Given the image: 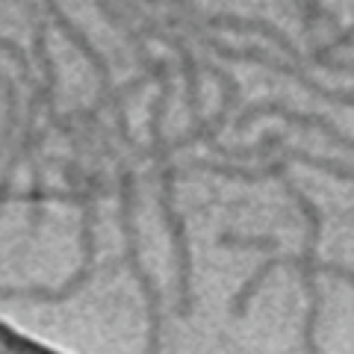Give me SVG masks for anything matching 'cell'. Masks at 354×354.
<instances>
[{
  "label": "cell",
  "mask_w": 354,
  "mask_h": 354,
  "mask_svg": "<svg viewBox=\"0 0 354 354\" xmlns=\"http://www.w3.org/2000/svg\"><path fill=\"white\" fill-rule=\"evenodd\" d=\"M313 65H319V68H325V71H334V74H348V77H354V62H348V59L319 57V59H313Z\"/></svg>",
  "instance_id": "52a82bcc"
},
{
  "label": "cell",
  "mask_w": 354,
  "mask_h": 354,
  "mask_svg": "<svg viewBox=\"0 0 354 354\" xmlns=\"http://www.w3.org/2000/svg\"><path fill=\"white\" fill-rule=\"evenodd\" d=\"M292 263H295V257H292V254H283V257H269V260H266V263L260 266V269L254 272L251 278L245 281V286H242V290H239L234 298H230V316H236V319H242V316H245L248 301L254 298V292H257L260 286H263V281L269 278V274H272L274 269H281V266H292Z\"/></svg>",
  "instance_id": "277c9868"
},
{
  "label": "cell",
  "mask_w": 354,
  "mask_h": 354,
  "mask_svg": "<svg viewBox=\"0 0 354 354\" xmlns=\"http://www.w3.org/2000/svg\"><path fill=\"white\" fill-rule=\"evenodd\" d=\"M218 245L221 248H234V251H266V254H274L281 248V242L274 236H234L230 230L218 236Z\"/></svg>",
  "instance_id": "5b68a950"
},
{
  "label": "cell",
  "mask_w": 354,
  "mask_h": 354,
  "mask_svg": "<svg viewBox=\"0 0 354 354\" xmlns=\"http://www.w3.org/2000/svg\"><path fill=\"white\" fill-rule=\"evenodd\" d=\"M316 272H322L328 274V278H339V281H346L351 290H354V272L348 269V266H339V263H319L316 260Z\"/></svg>",
  "instance_id": "8992f818"
},
{
  "label": "cell",
  "mask_w": 354,
  "mask_h": 354,
  "mask_svg": "<svg viewBox=\"0 0 354 354\" xmlns=\"http://www.w3.org/2000/svg\"><path fill=\"white\" fill-rule=\"evenodd\" d=\"M295 3H298V9H301V15H304V0H295Z\"/></svg>",
  "instance_id": "ba28073f"
},
{
  "label": "cell",
  "mask_w": 354,
  "mask_h": 354,
  "mask_svg": "<svg viewBox=\"0 0 354 354\" xmlns=\"http://www.w3.org/2000/svg\"><path fill=\"white\" fill-rule=\"evenodd\" d=\"M283 189L298 204V209H301V216L307 221L304 248L295 257L292 266H298L301 286H304V295H307V316H304V325H301V348L310 351V354H316L319 351L316 322H319V310H322V295H319V286H316V245H319V239H322V213H319V207L310 201V198L298 189L292 180H283Z\"/></svg>",
  "instance_id": "6da1fadb"
},
{
  "label": "cell",
  "mask_w": 354,
  "mask_h": 354,
  "mask_svg": "<svg viewBox=\"0 0 354 354\" xmlns=\"http://www.w3.org/2000/svg\"><path fill=\"white\" fill-rule=\"evenodd\" d=\"M266 115H278V118H283V121H290V124H295V127H301V130H319L322 136H328L334 145H339V148H346V151H351L354 153V139L351 136H346L334 121H328L325 115H319V113H295V109H290L286 104H281V101H263V104H251V106H245L239 113V118L234 121V130L236 133H245L248 127H251V121H257V118H266Z\"/></svg>",
  "instance_id": "7a4b0ae2"
},
{
  "label": "cell",
  "mask_w": 354,
  "mask_h": 354,
  "mask_svg": "<svg viewBox=\"0 0 354 354\" xmlns=\"http://www.w3.org/2000/svg\"><path fill=\"white\" fill-rule=\"evenodd\" d=\"M239 59H242V62L263 65V68L278 71V74H283V77H292V80L304 88V92L322 97V101L339 104V106H354V92H351V88H328V86H322L319 80H313L310 74H304V65H298V62H283V59H278V57H272V53H266L263 48H257V44H245V48L239 50Z\"/></svg>",
  "instance_id": "3957f363"
}]
</instances>
